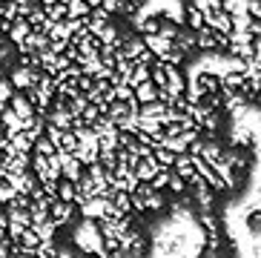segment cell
Returning a JSON list of instances; mask_svg holds the SVG:
<instances>
[{
    "label": "cell",
    "mask_w": 261,
    "mask_h": 258,
    "mask_svg": "<svg viewBox=\"0 0 261 258\" xmlns=\"http://www.w3.org/2000/svg\"><path fill=\"white\" fill-rule=\"evenodd\" d=\"M43 12H46V23L66 20V3H52V6H43Z\"/></svg>",
    "instance_id": "9a60e30c"
},
{
    "label": "cell",
    "mask_w": 261,
    "mask_h": 258,
    "mask_svg": "<svg viewBox=\"0 0 261 258\" xmlns=\"http://www.w3.org/2000/svg\"><path fill=\"white\" fill-rule=\"evenodd\" d=\"M58 161H61V172H63V178H66V181H81V175H84V164H81V161L75 158V155H72V152H61L58 149Z\"/></svg>",
    "instance_id": "277c9868"
},
{
    "label": "cell",
    "mask_w": 261,
    "mask_h": 258,
    "mask_svg": "<svg viewBox=\"0 0 261 258\" xmlns=\"http://www.w3.org/2000/svg\"><path fill=\"white\" fill-rule=\"evenodd\" d=\"M6 78L12 81V86H15L17 92H29V89H35V86H38L40 72H38V69H29V66L15 63V66H12V72H9Z\"/></svg>",
    "instance_id": "7a4b0ae2"
},
{
    "label": "cell",
    "mask_w": 261,
    "mask_h": 258,
    "mask_svg": "<svg viewBox=\"0 0 261 258\" xmlns=\"http://www.w3.org/2000/svg\"><path fill=\"white\" fill-rule=\"evenodd\" d=\"M9 109H12L20 121H29L32 115H38V112H35V104L26 98V92H15V95H12V100H9Z\"/></svg>",
    "instance_id": "8992f818"
},
{
    "label": "cell",
    "mask_w": 261,
    "mask_h": 258,
    "mask_svg": "<svg viewBox=\"0 0 261 258\" xmlns=\"http://www.w3.org/2000/svg\"><path fill=\"white\" fill-rule=\"evenodd\" d=\"M9 258H17V255H9Z\"/></svg>",
    "instance_id": "484cf974"
},
{
    "label": "cell",
    "mask_w": 261,
    "mask_h": 258,
    "mask_svg": "<svg viewBox=\"0 0 261 258\" xmlns=\"http://www.w3.org/2000/svg\"><path fill=\"white\" fill-rule=\"evenodd\" d=\"M92 9L86 6L84 0H69L66 3V20H75V17H89Z\"/></svg>",
    "instance_id": "7c38bea8"
},
{
    "label": "cell",
    "mask_w": 261,
    "mask_h": 258,
    "mask_svg": "<svg viewBox=\"0 0 261 258\" xmlns=\"http://www.w3.org/2000/svg\"><path fill=\"white\" fill-rule=\"evenodd\" d=\"M75 213H77V207H75V204H69V201H55L52 210H49V218H52L55 227L61 229V227H66V224H72Z\"/></svg>",
    "instance_id": "5b68a950"
},
{
    "label": "cell",
    "mask_w": 261,
    "mask_h": 258,
    "mask_svg": "<svg viewBox=\"0 0 261 258\" xmlns=\"http://www.w3.org/2000/svg\"><path fill=\"white\" fill-rule=\"evenodd\" d=\"M58 201H69V204H75L77 201V184L61 178V181H58Z\"/></svg>",
    "instance_id": "8fae6325"
},
{
    "label": "cell",
    "mask_w": 261,
    "mask_h": 258,
    "mask_svg": "<svg viewBox=\"0 0 261 258\" xmlns=\"http://www.w3.org/2000/svg\"><path fill=\"white\" fill-rule=\"evenodd\" d=\"M72 244H75L77 252H89V255H98V258H109L107 247H103V236L98 229V221L95 218H84L72 229Z\"/></svg>",
    "instance_id": "6da1fadb"
},
{
    "label": "cell",
    "mask_w": 261,
    "mask_h": 258,
    "mask_svg": "<svg viewBox=\"0 0 261 258\" xmlns=\"http://www.w3.org/2000/svg\"><path fill=\"white\" fill-rule=\"evenodd\" d=\"M9 218V227H6V236L12 238V241H17V238L23 236L26 229L32 227V218H29V210H3Z\"/></svg>",
    "instance_id": "3957f363"
},
{
    "label": "cell",
    "mask_w": 261,
    "mask_h": 258,
    "mask_svg": "<svg viewBox=\"0 0 261 258\" xmlns=\"http://www.w3.org/2000/svg\"><path fill=\"white\" fill-rule=\"evenodd\" d=\"M161 20H164L161 15H132V23H135L138 35H158Z\"/></svg>",
    "instance_id": "52a82bcc"
},
{
    "label": "cell",
    "mask_w": 261,
    "mask_h": 258,
    "mask_svg": "<svg viewBox=\"0 0 261 258\" xmlns=\"http://www.w3.org/2000/svg\"><path fill=\"white\" fill-rule=\"evenodd\" d=\"M32 155H43V158H55V155H58V146H55L52 141H49V138L43 135V138H38V141H35V146H32Z\"/></svg>",
    "instance_id": "4fadbf2b"
},
{
    "label": "cell",
    "mask_w": 261,
    "mask_h": 258,
    "mask_svg": "<svg viewBox=\"0 0 261 258\" xmlns=\"http://www.w3.org/2000/svg\"><path fill=\"white\" fill-rule=\"evenodd\" d=\"M135 100H138L141 107L144 104H152V100H158V86L152 84V81H144V84L135 86Z\"/></svg>",
    "instance_id": "30bf717a"
},
{
    "label": "cell",
    "mask_w": 261,
    "mask_h": 258,
    "mask_svg": "<svg viewBox=\"0 0 261 258\" xmlns=\"http://www.w3.org/2000/svg\"><path fill=\"white\" fill-rule=\"evenodd\" d=\"M15 86H12V81H9L6 75L0 78V112H3V109L9 107V100H12V95H15Z\"/></svg>",
    "instance_id": "2e32d148"
},
{
    "label": "cell",
    "mask_w": 261,
    "mask_h": 258,
    "mask_svg": "<svg viewBox=\"0 0 261 258\" xmlns=\"http://www.w3.org/2000/svg\"><path fill=\"white\" fill-rule=\"evenodd\" d=\"M17 258H38V255H35V252H20Z\"/></svg>",
    "instance_id": "cb8c5ba5"
},
{
    "label": "cell",
    "mask_w": 261,
    "mask_h": 258,
    "mask_svg": "<svg viewBox=\"0 0 261 258\" xmlns=\"http://www.w3.org/2000/svg\"><path fill=\"white\" fill-rule=\"evenodd\" d=\"M84 3H86V6H89V9H98L100 3H103V0H84Z\"/></svg>",
    "instance_id": "44dd1931"
},
{
    "label": "cell",
    "mask_w": 261,
    "mask_h": 258,
    "mask_svg": "<svg viewBox=\"0 0 261 258\" xmlns=\"http://www.w3.org/2000/svg\"><path fill=\"white\" fill-rule=\"evenodd\" d=\"M29 32H32V26H29V20L26 17H17L12 26H9V32H6V38H9V43H15V46H20L26 38H29Z\"/></svg>",
    "instance_id": "9c48e42d"
},
{
    "label": "cell",
    "mask_w": 261,
    "mask_h": 258,
    "mask_svg": "<svg viewBox=\"0 0 261 258\" xmlns=\"http://www.w3.org/2000/svg\"><path fill=\"white\" fill-rule=\"evenodd\" d=\"M17 192H15V187H12V184L6 181V178H3V175H0V204L6 207L9 201H12V198H15Z\"/></svg>",
    "instance_id": "ac0fdd59"
},
{
    "label": "cell",
    "mask_w": 261,
    "mask_h": 258,
    "mask_svg": "<svg viewBox=\"0 0 261 258\" xmlns=\"http://www.w3.org/2000/svg\"><path fill=\"white\" fill-rule=\"evenodd\" d=\"M55 258H75V247H58V255Z\"/></svg>",
    "instance_id": "d6986e66"
},
{
    "label": "cell",
    "mask_w": 261,
    "mask_h": 258,
    "mask_svg": "<svg viewBox=\"0 0 261 258\" xmlns=\"http://www.w3.org/2000/svg\"><path fill=\"white\" fill-rule=\"evenodd\" d=\"M9 141L15 144L17 152H29V155H32V146H35V141H32L26 132H17V135H15V138H9Z\"/></svg>",
    "instance_id": "e0dca14e"
},
{
    "label": "cell",
    "mask_w": 261,
    "mask_h": 258,
    "mask_svg": "<svg viewBox=\"0 0 261 258\" xmlns=\"http://www.w3.org/2000/svg\"><path fill=\"white\" fill-rule=\"evenodd\" d=\"M75 258H98V255H89V252H77L75 250Z\"/></svg>",
    "instance_id": "603a6c76"
},
{
    "label": "cell",
    "mask_w": 261,
    "mask_h": 258,
    "mask_svg": "<svg viewBox=\"0 0 261 258\" xmlns=\"http://www.w3.org/2000/svg\"><path fill=\"white\" fill-rule=\"evenodd\" d=\"M0 129H3V135H6V138H15L17 132L23 129V121H20V118L6 107L3 112H0Z\"/></svg>",
    "instance_id": "ba28073f"
},
{
    "label": "cell",
    "mask_w": 261,
    "mask_h": 258,
    "mask_svg": "<svg viewBox=\"0 0 261 258\" xmlns=\"http://www.w3.org/2000/svg\"><path fill=\"white\" fill-rule=\"evenodd\" d=\"M32 229L38 233V238H40V241H55V233H58V227L52 224V218L40 221V224H32Z\"/></svg>",
    "instance_id": "5bb4252c"
},
{
    "label": "cell",
    "mask_w": 261,
    "mask_h": 258,
    "mask_svg": "<svg viewBox=\"0 0 261 258\" xmlns=\"http://www.w3.org/2000/svg\"><path fill=\"white\" fill-rule=\"evenodd\" d=\"M0 3H9V0H0Z\"/></svg>",
    "instance_id": "d4e9b609"
},
{
    "label": "cell",
    "mask_w": 261,
    "mask_h": 258,
    "mask_svg": "<svg viewBox=\"0 0 261 258\" xmlns=\"http://www.w3.org/2000/svg\"><path fill=\"white\" fill-rule=\"evenodd\" d=\"M6 227H9V218H6V213H0V241L6 238Z\"/></svg>",
    "instance_id": "ffe728a7"
},
{
    "label": "cell",
    "mask_w": 261,
    "mask_h": 258,
    "mask_svg": "<svg viewBox=\"0 0 261 258\" xmlns=\"http://www.w3.org/2000/svg\"><path fill=\"white\" fill-rule=\"evenodd\" d=\"M40 6H52V3H66V0H38Z\"/></svg>",
    "instance_id": "7402d4cb"
}]
</instances>
